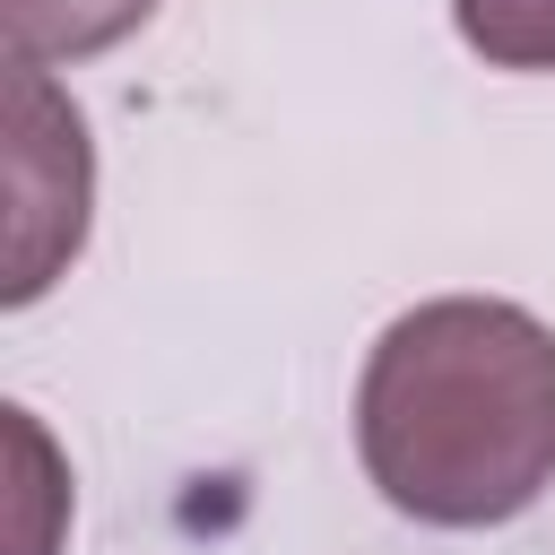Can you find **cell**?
Here are the masks:
<instances>
[{"instance_id": "7a4b0ae2", "label": "cell", "mask_w": 555, "mask_h": 555, "mask_svg": "<svg viewBox=\"0 0 555 555\" xmlns=\"http://www.w3.org/2000/svg\"><path fill=\"white\" fill-rule=\"evenodd\" d=\"M87 121L35 61H9V304H35L87 243Z\"/></svg>"}, {"instance_id": "277c9868", "label": "cell", "mask_w": 555, "mask_h": 555, "mask_svg": "<svg viewBox=\"0 0 555 555\" xmlns=\"http://www.w3.org/2000/svg\"><path fill=\"white\" fill-rule=\"evenodd\" d=\"M451 26L494 69H555V0H451Z\"/></svg>"}, {"instance_id": "3957f363", "label": "cell", "mask_w": 555, "mask_h": 555, "mask_svg": "<svg viewBox=\"0 0 555 555\" xmlns=\"http://www.w3.org/2000/svg\"><path fill=\"white\" fill-rule=\"evenodd\" d=\"M156 0H0L9 17V61H87L104 43H121L130 26H147Z\"/></svg>"}, {"instance_id": "6da1fadb", "label": "cell", "mask_w": 555, "mask_h": 555, "mask_svg": "<svg viewBox=\"0 0 555 555\" xmlns=\"http://www.w3.org/2000/svg\"><path fill=\"white\" fill-rule=\"evenodd\" d=\"M356 451L390 512L494 529L555 477V330L503 295L399 312L356 382Z\"/></svg>"}]
</instances>
